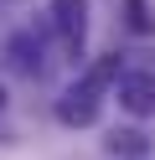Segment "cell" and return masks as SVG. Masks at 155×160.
I'll use <instances>...</instances> for the list:
<instances>
[{"label":"cell","mask_w":155,"mask_h":160,"mask_svg":"<svg viewBox=\"0 0 155 160\" xmlns=\"http://www.w3.org/2000/svg\"><path fill=\"white\" fill-rule=\"evenodd\" d=\"M52 26H57L62 47L83 57V26H88V0H52Z\"/></svg>","instance_id":"1"},{"label":"cell","mask_w":155,"mask_h":160,"mask_svg":"<svg viewBox=\"0 0 155 160\" xmlns=\"http://www.w3.org/2000/svg\"><path fill=\"white\" fill-rule=\"evenodd\" d=\"M57 119L72 124V129L93 124V119H98V88H93V83H72L67 93L57 98Z\"/></svg>","instance_id":"2"},{"label":"cell","mask_w":155,"mask_h":160,"mask_svg":"<svg viewBox=\"0 0 155 160\" xmlns=\"http://www.w3.org/2000/svg\"><path fill=\"white\" fill-rule=\"evenodd\" d=\"M114 93H119V103L129 108V114H155V78L150 72H119V83H114Z\"/></svg>","instance_id":"3"},{"label":"cell","mask_w":155,"mask_h":160,"mask_svg":"<svg viewBox=\"0 0 155 160\" xmlns=\"http://www.w3.org/2000/svg\"><path fill=\"white\" fill-rule=\"evenodd\" d=\"M103 150H109V155H124V160H140V155H150V139H145L140 129H114V134L103 139Z\"/></svg>","instance_id":"4"},{"label":"cell","mask_w":155,"mask_h":160,"mask_svg":"<svg viewBox=\"0 0 155 160\" xmlns=\"http://www.w3.org/2000/svg\"><path fill=\"white\" fill-rule=\"evenodd\" d=\"M124 26H129L134 36H155V11H150V0H124Z\"/></svg>","instance_id":"5"},{"label":"cell","mask_w":155,"mask_h":160,"mask_svg":"<svg viewBox=\"0 0 155 160\" xmlns=\"http://www.w3.org/2000/svg\"><path fill=\"white\" fill-rule=\"evenodd\" d=\"M119 72H124V62H119V52H109V57H103V62H93V67H88V78H83V83H93V88H98V93H103V88H114V83H119Z\"/></svg>","instance_id":"6"},{"label":"cell","mask_w":155,"mask_h":160,"mask_svg":"<svg viewBox=\"0 0 155 160\" xmlns=\"http://www.w3.org/2000/svg\"><path fill=\"white\" fill-rule=\"evenodd\" d=\"M10 52H16V67H21V72H36V57H31V42H26V36H16Z\"/></svg>","instance_id":"7"},{"label":"cell","mask_w":155,"mask_h":160,"mask_svg":"<svg viewBox=\"0 0 155 160\" xmlns=\"http://www.w3.org/2000/svg\"><path fill=\"white\" fill-rule=\"evenodd\" d=\"M0 108H5V88H0Z\"/></svg>","instance_id":"8"}]
</instances>
